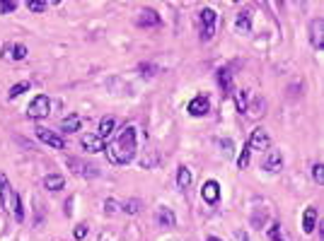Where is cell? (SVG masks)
Wrapping results in <instances>:
<instances>
[{"instance_id":"7402d4cb","label":"cell","mask_w":324,"mask_h":241,"mask_svg":"<svg viewBox=\"0 0 324 241\" xmlns=\"http://www.w3.org/2000/svg\"><path fill=\"white\" fill-rule=\"evenodd\" d=\"M138 24H141V27H157V24H160V17H157V12H153V10L141 12Z\"/></svg>"},{"instance_id":"f1b7e54d","label":"cell","mask_w":324,"mask_h":241,"mask_svg":"<svg viewBox=\"0 0 324 241\" xmlns=\"http://www.w3.org/2000/svg\"><path fill=\"white\" fill-rule=\"evenodd\" d=\"M141 210V200H128L126 205H123V212H128V215H135Z\"/></svg>"},{"instance_id":"7c38bea8","label":"cell","mask_w":324,"mask_h":241,"mask_svg":"<svg viewBox=\"0 0 324 241\" xmlns=\"http://www.w3.org/2000/svg\"><path fill=\"white\" fill-rule=\"evenodd\" d=\"M3 58H5V61H24V58H27V46L5 44L3 46Z\"/></svg>"},{"instance_id":"603a6c76","label":"cell","mask_w":324,"mask_h":241,"mask_svg":"<svg viewBox=\"0 0 324 241\" xmlns=\"http://www.w3.org/2000/svg\"><path fill=\"white\" fill-rule=\"evenodd\" d=\"M233 97H235V104H237V111H240V113H245V109H247V104H249V92H245V89H240V92H235V94H233Z\"/></svg>"},{"instance_id":"3957f363","label":"cell","mask_w":324,"mask_h":241,"mask_svg":"<svg viewBox=\"0 0 324 241\" xmlns=\"http://www.w3.org/2000/svg\"><path fill=\"white\" fill-rule=\"evenodd\" d=\"M199 32H201V41H211L215 36V12L211 8H203L199 12Z\"/></svg>"},{"instance_id":"e575fe53","label":"cell","mask_w":324,"mask_h":241,"mask_svg":"<svg viewBox=\"0 0 324 241\" xmlns=\"http://www.w3.org/2000/svg\"><path fill=\"white\" fill-rule=\"evenodd\" d=\"M70 208H73V198H70V200H66V212H68V215H70Z\"/></svg>"},{"instance_id":"ac0fdd59","label":"cell","mask_w":324,"mask_h":241,"mask_svg":"<svg viewBox=\"0 0 324 241\" xmlns=\"http://www.w3.org/2000/svg\"><path fill=\"white\" fill-rule=\"evenodd\" d=\"M63 186H66V178L58 174H51L44 178V188L46 191H63Z\"/></svg>"},{"instance_id":"f546056e","label":"cell","mask_w":324,"mask_h":241,"mask_svg":"<svg viewBox=\"0 0 324 241\" xmlns=\"http://www.w3.org/2000/svg\"><path fill=\"white\" fill-rule=\"evenodd\" d=\"M218 145H220V150L225 152V157L233 154V140H218Z\"/></svg>"},{"instance_id":"484cf974","label":"cell","mask_w":324,"mask_h":241,"mask_svg":"<svg viewBox=\"0 0 324 241\" xmlns=\"http://www.w3.org/2000/svg\"><path fill=\"white\" fill-rule=\"evenodd\" d=\"M312 178H314V184H319V186H322L324 184V164L317 162V164L312 166Z\"/></svg>"},{"instance_id":"52a82bcc","label":"cell","mask_w":324,"mask_h":241,"mask_svg":"<svg viewBox=\"0 0 324 241\" xmlns=\"http://www.w3.org/2000/svg\"><path fill=\"white\" fill-rule=\"evenodd\" d=\"M36 138H39L41 143L51 145L54 150H66V140H63L61 135H56V133H51L49 128H36Z\"/></svg>"},{"instance_id":"d6986e66","label":"cell","mask_w":324,"mask_h":241,"mask_svg":"<svg viewBox=\"0 0 324 241\" xmlns=\"http://www.w3.org/2000/svg\"><path fill=\"white\" fill-rule=\"evenodd\" d=\"M191 169L189 166H179V171H177V186L181 188V191H187V188L191 186Z\"/></svg>"},{"instance_id":"d6a6232c","label":"cell","mask_w":324,"mask_h":241,"mask_svg":"<svg viewBox=\"0 0 324 241\" xmlns=\"http://www.w3.org/2000/svg\"><path fill=\"white\" fill-rule=\"evenodd\" d=\"M116 208H119V205H116V200H107V203H104V210H107V215H114V212H116Z\"/></svg>"},{"instance_id":"1f68e13d","label":"cell","mask_w":324,"mask_h":241,"mask_svg":"<svg viewBox=\"0 0 324 241\" xmlns=\"http://www.w3.org/2000/svg\"><path fill=\"white\" fill-rule=\"evenodd\" d=\"M73 234H75V239H85L87 236V224H78Z\"/></svg>"},{"instance_id":"d590c367","label":"cell","mask_w":324,"mask_h":241,"mask_svg":"<svg viewBox=\"0 0 324 241\" xmlns=\"http://www.w3.org/2000/svg\"><path fill=\"white\" fill-rule=\"evenodd\" d=\"M206 241H220V239H218V236H208V239H206Z\"/></svg>"},{"instance_id":"ba28073f","label":"cell","mask_w":324,"mask_h":241,"mask_svg":"<svg viewBox=\"0 0 324 241\" xmlns=\"http://www.w3.org/2000/svg\"><path fill=\"white\" fill-rule=\"evenodd\" d=\"M201 198H203V203L215 205V203L220 200V184H218V181H206L201 186Z\"/></svg>"},{"instance_id":"d4e9b609","label":"cell","mask_w":324,"mask_h":241,"mask_svg":"<svg viewBox=\"0 0 324 241\" xmlns=\"http://www.w3.org/2000/svg\"><path fill=\"white\" fill-rule=\"evenodd\" d=\"M249 152H252V150L245 145V150H242L240 157H237V169H247V166H249Z\"/></svg>"},{"instance_id":"5b68a950","label":"cell","mask_w":324,"mask_h":241,"mask_svg":"<svg viewBox=\"0 0 324 241\" xmlns=\"http://www.w3.org/2000/svg\"><path fill=\"white\" fill-rule=\"evenodd\" d=\"M249 150H259V152H264L271 147V138H268V133L264 128H254L252 131V138H249V143H247Z\"/></svg>"},{"instance_id":"e0dca14e","label":"cell","mask_w":324,"mask_h":241,"mask_svg":"<svg viewBox=\"0 0 324 241\" xmlns=\"http://www.w3.org/2000/svg\"><path fill=\"white\" fill-rule=\"evenodd\" d=\"M114 128H116V120H114L112 116H104V118L100 120V131H97V135L107 140L109 135H114Z\"/></svg>"},{"instance_id":"8992f818","label":"cell","mask_w":324,"mask_h":241,"mask_svg":"<svg viewBox=\"0 0 324 241\" xmlns=\"http://www.w3.org/2000/svg\"><path fill=\"white\" fill-rule=\"evenodd\" d=\"M261 169L268 171V174H279L281 169H283V154L279 150H268L264 162H261Z\"/></svg>"},{"instance_id":"7a4b0ae2","label":"cell","mask_w":324,"mask_h":241,"mask_svg":"<svg viewBox=\"0 0 324 241\" xmlns=\"http://www.w3.org/2000/svg\"><path fill=\"white\" fill-rule=\"evenodd\" d=\"M0 203H3L5 212L15 215L17 222L24 219V210H22V203H20V196H17V191H12V186L8 184L5 174H0Z\"/></svg>"},{"instance_id":"9c48e42d","label":"cell","mask_w":324,"mask_h":241,"mask_svg":"<svg viewBox=\"0 0 324 241\" xmlns=\"http://www.w3.org/2000/svg\"><path fill=\"white\" fill-rule=\"evenodd\" d=\"M104 147H107V140L104 138H100L97 133L95 135H85L82 138V150L89 154H95V152H104Z\"/></svg>"},{"instance_id":"4dcf8cb0","label":"cell","mask_w":324,"mask_h":241,"mask_svg":"<svg viewBox=\"0 0 324 241\" xmlns=\"http://www.w3.org/2000/svg\"><path fill=\"white\" fill-rule=\"evenodd\" d=\"M17 10V3H8V0H0V12H15Z\"/></svg>"},{"instance_id":"8fae6325","label":"cell","mask_w":324,"mask_h":241,"mask_svg":"<svg viewBox=\"0 0 324 241\" xmlns=\"http://www.w3.org/2000/svg\"><path fill=\"white\" fill-rule=\"evenodd\" d=\"M215 77H218V85H220V89H223L225 97H233V92H235V85H233V73H230L227 68H220V70L215 73Z\"/></svg>"},{"instance_id":"4fadbf2b","label":"cell","mask_w":324,"mask_h":241,"mask_svg":"<svg viewBox=\"0 0 324 241\" xmlns=\"http://www.w3.org/2000/svg\"><path fill=\"white\" fill-rule=\"evenodd\" d=\"M310 44L314 48H324V20H319V17L310 27Z\"/></svg>"},{"instance_id":"cb8c5ba5","label":"cell","mask_w":324,"mask_h":241,"mask_svg":"<svg viewBox=\"0 0 324 241\" xmlns=\"http://www.w3.org/2000/svg\"><path fill=\"white\" fill-rule=\"evenodd\" d=\"M27 89H29V82H17V85H12L10 87L8 94H10V99H15V97H20V94H24Z\"/></svg>"},{"instance_id":"5bb4252c","label":"cell","mask_w":324,"mask_h":241,"mask_svg":"<svg viewBox=\"0 0 324 241\" xmlns=\"http://www.w3.org/2000/svg\"><path fill=\"white\" fill-rule=\"evenodd\" d=\"M314 227H317V208L310 205V208L302 212V231L305 234H312Z\"/></svg>"},{"instance_id":"9a60e30c","label":"cell","mask_w":324,"mask_h":241,"mask_svg":"<svg viewBox=\"0 0 324 241\" xmlns=\"http://www.w3.org/2000/svg\"><path fill=\"white\" fill-rule=\"evenodd\" d=\"M264 111H266V101L261 97H254L252 99V104H247L245 113L249 116V118H259V116H264Z\"/></svg>"},{"instance_id":"277c9868","label":"cell","mask_w":324,"mask_h":241,"mask_svg":"<svg viewBox=\"0 0 324 241\" xmlns=\"http://www.w3.org/2000/svg\"><path fill=\"white\" fill-rule=\"evenodd\" d=\"M49 113H51V99L46 97V94H36V97L32 99V104L27 106V116L34 120L46 118Z\"/></svg>"},{"instance_id":"30bf717a","label":"cell","mask_w":324,"mask_h":241,"mask_svg":"<svg viewBox=\"0 0 324 241\" xmlns=\"http://www.w3.org/2000/svg\"><path fill=\"white\" fill-rule=\"evenodd\" d=\"M187 109H189V113H191V116H196V118H199V116H206V113H208V109H211L208 97H203V94L194 97L189 101V106H187Z\"/></svg>"},{"instance_id":"44dd1931","label":"cell","mask_w":324,"mask_h":241,"mask_svg":"<svg viewBox=\"0 0 324 241\" xmlns=\"http://www.w3.org/2000/svg\"><path fill=\"white\" fill-rule=\"evenodd\" d=\"M235 29L240 34H247L249 29H252V17H249V12H240V15H237Z\"/></svg>"},{"instance_id":"2e32d148","label":"cell","mask_w":324,"mask_h":241,"mask_svg":"<svg viewBox=\"0 0 324 241\" xmlns=\"http://www.w3.org/2000/svg\"><path fill=\"white\" fill-rule=\"evenodd\" d=\"M157 224H160V227H165V229L174 227V224H177L174 212H172L169 208H157Z\"/></svg>"},{"instance_id":"ffe728a7","label":"cell","mask_w":324,"mask_h":241,"mask_svg":"<svg viewBox=\"0 0 324 241\" xmlns=\"http://www.w3.org/2000/svg\"><path fill=\"white\" fill-rule=\"evenodd\" d=\"M80 123H82V120H80V116H75V113H73V116H68V118L61 120V131H63V133H78L80 131Z\"/></svg>"},{"instance_id":"83f0119b","label":"cell","mask_w":324,"mask_h":241,"mask_svg":"<svg viewBox=\"0 0 324 241\" xmlns=\"http://www.w3.org/2000/svg\"><path fill=\"white\" fill-rule=\"evenodd\" d=\"M268 236H271V241H283V231H281V224H271V229H268Z\"/></svg>"},{"instance_id":"4316f807","label":"cell","mask_w":324,"mask_h":241,"mask_svg":"<svg viewBox=\"0 0 324 241\" xmlns=\"http://www.w3.org/2000/svg\"><path fill=\"white\" fill-rule=\"evenodd\" d=\"M46 8H49V3H39V0H29V3H27V10L29 12H44Z\"/></svg>"},{"instance_id":"836d02e7","label":"cell","mask_w":324,"mask_h":241,"mask_svg":"<svg viewBox=\"0 0 324 241\" xmlns=\"http://www.w3.org/2000/svg\"><path fill=\"white\" fill-rule=\"evenodd\" d=\"M141 70H143V73H155V68H153V66H146V63L141 66Z\"/></svg>"},{"instance_id":"6da1fadb","label":"cell","mask_w":324,"mask_h":241,"mask_svg":"<svg viewBox=\"0 0 324 241\" xmlns=\"http://www.w3.org/2000/svg\"><path fill=\"white\" fill-rule=\"evenodd\" d=\"M104 152H107L112 164H128V162H133L135 152H138L133 126H123L119 133H114L109 145L104 147Z\"/></svg>"}]
</instances>
